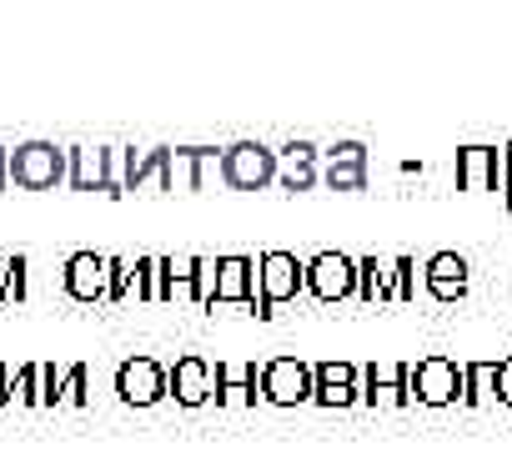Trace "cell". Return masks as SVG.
Listing matches in <instances>:
<instances>
[{
  "instance_id": "10",
  "label": "cell",
  "mask_w": 512,
  "mask_h": 452,
  "mask_svg": "<svg viewBox=\"0 0 512 452\" xmlns=\"http://www.w3.org/2000/svg\"><path fill=\"white\" fill-rule=\"evenodd\" d=\"M457 382H462V377H457V367H452L447 357H427V362L417 367V382H412V387H417L422 402L437 407V402H452V397H457Z\"/></svg>"
},
{
  "instance_id": "21",
  "label": "cell",
  "mask_w": 512,
  "mask_h": 452,
  "mask_svg": "<svg viewBox=\"0 0 512 452\" xmlns=\"http://www.w3.org/2000/svg\"><path fill=\"white\" fill-rule=\"evenodd\" d=\"M462 181H467V186H482V181H487V156H482V151H467V156H462Z\"/></svg>"
},
{
  "instance_id": "14",
  "label": "cell",
  "mask_w": 512,
  "mask_h": 452,
  "mask_svg": "<svg viewBox=\"0 0 512 452\" xmlns=\"http://www.w3.org/2000/svg\"><path fill=\"white\" fill-rule=\"evenodd\" d=\"M327 186L332 191H357L362 186V146H337L332 161H327Z\"/></svg>"
},
{
  "instance_id": "11",
  "label": "cell",
  "mask_w": 512,
  "mask_h": 452,
  "mask_svg": "<svg viewBox=\"0 0 512 452\" xmlns=\"http://www.w3.org/2000/svg\"><path fill=\"white\" fill-rule=\"evenodd\" d=\"M312 397L327 402V407H347V402L357 397L352 367H347V362H322V367H312Z\"/></svg>"
},
{
  "instance_id": "7",
  "label": "cell",
  "mask_w": 512,
  "mask_h": 452,
  "mask_svg": "<svg viewBox=\"0 0 512 452\" xmlns=\"http://www.w3.org/2000/svg\"><path fill=\"white\" fill-rule=\"evenodd\" d=\"M66 181H71L76 191H111V196H116V181H111V151H91V146L66 151Z\"/></svg>"
},
{
  "instance_id": "9",
  "label": "cell",
  "mask_w": 512,
  "mask_h": 452,
  "mask_svg": "<svg viewBox=\"0 0 512 452\" xmlns=\"http://www.w3.org/2000/svg\"><path fill=\"white\" fill-rule=\"evenodd\" d=\"M256 267L246 257H221L216 262V287H211V302H256V287H251Z\"/></svg>"
},
{
  "instance_id": "19",
  "label": "cell",
  "mask_w": 512,
  "mask_h": 452,
  "mask_svg": "<svg viewBox=\"0 0 512 452\" xmlns=\"http://www.w3.org/2000/svg\"><path fill=\"white\" fill-rule=\"evenodd\" d=\"M61 402H71V407L86 402V367H71V372L61 377Z\"/></svg>"
},
{
  "instance_id": "4",
  "label": "cell",
  "mask_w": 512,
  "mask_h": 452,
  "mask_svg": "<svg viewBox=\"0 0 512 452\" xmlns=\"http://www.w3.org/2000/svg\"><path fill=\"white\" fill-rule=\"evenodd\" d=\"M116 392H121V402H131V407H151V402H161V397L171 392V377H166L151 357H131V362L116 372Z\"/></svg>"
},
{
  "instance_id": "18",
  "label": "cell",
  "mask_w": 512,
  "mask_h": 452,
  "mask_svg": "<svg viewBox=\"0 0 512 452\" xmlns=\"http://www.w3.org/2000/svg\"><path fill=\"white\" fill-rule=\"evenodd\" d=\"M11 397H16V402H26V407H41V362H31V367H21V372H16Z\"/></svg>"
},
{
  "instance_id": "6",
  "label": "cell",
  "mask_w": 512,
  "mask_h": 452,
  "mask_svg": "<svg viewBox=\"0 0 512 452\" xmlns=\"http://www.w3.org/2000/svg\"><path fill=\"white\" fill-rule=\"evenodd\" d=\"M61 282H66V292H71L76 302H101V297H111V257L76 252V257L66 262Z\"/></svg>"
},
{
  "instance_id": "2",
  "label": "cell",
  "mask_w": 512,
  "mask_h": 452,
  "mask_svg": "<svg viewBox=\"0 0 512 452\" xmlns=\"http://www.w3.org/2000/svg\"><path fill=\"white\" fill-rule=\"evenodd\" d=\"M302 282H307V267L292 252H267L262 262H256V287H262V297H256V317H272V307L297 297Z\"/></svg>"
},
{
  "instance_id": "1",
  "label": "cell",
  "mask_w": 512,
  "mask_h": 452,
  "mask_svg": "<svg viewBox=\"0 0 512 452\" xmlns=\"http://www.w3.org/2000/svg\"><path fill=\"white\" fill-rule=\"evenodd\" d=\"M61 181H66V151H56L51 141H26L11 151V186L56 191Z\"/></svg>"
},
{
  "instance_id": "25",
  "label": "cell",
  "mask_w": 512,
  "mask_h": 452,
  "mask_svg": "<svg viewBox=\"0 0 512 452\" xmlns=\"http://www.w3.org/2000/svg\"><path fill=\"white\" fill-rule=\"evenodd\" d=\"M0 302H11V272H6V257H0Z\"/></svg>"
},
{
  "instance_id": "16",
  "label": "cell",
  "mask_w": 512,
  "mask_h": 452,
  "mask_svg": "<svg viewBox=\"0 0 512 452\" xmlns=\"http://www.w3.org/2000/svg\"><path fill=\"white\" fill-rule=\"evenodd\" d=\"M427 282H432V292H437V297H452V292H462V262H457V257H432V267H427Z\"/></svg>"
},
{
  "instance_id": "8",
  "label": "cell",
  "mask_w": 512,
  "mask_h": 452,
  "mask_svg": "<svg viewBox=\"0 0 512 452\" xmlns=\"http://www.w3.org/2000/svg\"><path fill=\"white\" fill-rule=\"evenodd\" d=\"M307 287H312L322 302H337V297H347V292L357 287V267H352L347 257H337V252H322V257H312V267H307Z\"/></svg>"
},
{
  "instance_id": "20",
  "label": "cell",
  "mask_w": 512,
  "mask_h": 452,
  "mask_svg": "<svg viewBox=\"0 0 512 452\" xmlns=\"http://www.w3.org/2000/svg\"><path fill=\"white\" fill-rule=\"evenodd\" d=\"M6 272H11V302H26V257L11 252L6 257Z\"/></svg>"
},
{
  "instance_id": "24",
  "label": "cell",
  "mask_w": 512,
  "mask_h": 452,
  "mask_svg": "<svg viewBox=\"0 0 512 452\" xmlns=\"http://www.w3.org/2000/svg\"><path fill=\"white\" fill-rule=\"evenodd\" d=\"M6 186H11V151L0 146V191H6Z\"/></svg>"
},
{
  "instance_id": "23",
  "label": "cell",
  "mask_w": 512,
  "mask_h": 452,
  "mask_svg": "<svg viewBox=\"0 0 512 452\" xmlns=\"http://www.w3.org/2000/svg\"><path fill=\"white\" fill-rule=\"evenodd\" d=\"M497 392H502V402H512V357L497 367Z\"/></svg>"
},
{
  "instance_id": "22",
  "label": "cell",
  "mask_w": 512,
  "mask_h": 452,
  "mask_svg": "<svg viewBox=\"0 0 512 452\" xmlns=\"http://www.w3.org/2000/svg\"><path fill=\"white\" fill-rule=\"evenodd\" d=\"M56 402H61V377H56V367L41 362V407H56Z\"/></svg>"
},
{
  "instance_id": "15",
  "label": "cell",
  "mask_w": 512,
  "mask_h": 452,
  "mask_svg": "<svg viewBox=\"0 0 512 452\" xmlns=\"http://www.w3.org/2000/svg\"><path fill=\"white\" fill-rule=\"evenodd\" d=\"M216 397L221 402H256V372L251 367H216Z\"/></svg>"
},
{
  "instance_id": "26",
  "label": "cell",
  "mask_w": 512,
  "mask_h": 452,
  "mask_svg": "<svg viewBox=\"0 0 512 452\" xmlns=\"http://www.w3.org/2000/svg\"><path fill=\"white\" fill-rule=\"evenodd\" d=\"M6 402H11V372L0 367V407H6Z\"/></svg>"
},
{
  "instance_id": "17",
  "label": "cell",
  "mask_w": 512,
  "mask_h": 452,
  "mask_svg": "<svg viewBox=\"0 0 512 452\" xmlns=\"http://www.w3.org/2000/svg\"><path fill=\"white\" fill-rule=\"evenodd\" d=\"M312 146H287V191H302V186H312Z\"/></svg>"
},
{
  "instance_id": "13",
  "label": "cell",
  "mask_w": 512,
  "mask_h": 452,
  "mask_svg": "<svg viewBox=\"0 0 512 452\" xmlns=\"http://www.w3.org/2000/svg\"><path fill=\"white\" fill-rule=\"evenodd\" d=\"M146 181H156L161 191H171V151H146V156H131L126 161V186L141 191Z\"/></svg>"
},
{
  "instance_id": "12",
  "label": "cell",
  "mask_w": 512,
  "mask_h": 452,
  "mask_svg": "<svg viewBox=\"0 0 512 452\" xmlns=\"http://www.w3.org/2000/svg\"><path fill=\"white\" fill-rule=\"evenodd\" d=\"M171 392H176V402L201 407V402L211 397V367H206L201 357H181L176 372H171Z\"/></svg>"
},
{
  "instance_id": "3",
  "label": "cell",
  "mask_w": 512,
  "mask_h": 452,
  "mask_svg": "<svg viewBox=\"0 0 512 452\" xmlns=\"http://www.w3.org/2000/svg\"><path fill=\"white\" fill-rule=\"evenodd\" d=\"M272 176H277V151L256 146V141H241L221 156V181L231 191H262Z\"/></svg>"
},
{
  "instance_id": "5",
  "label": "cell",
  "mask_w": 512,
  "mask_h": 452,
  "mask_svg": "<svg viewBox=\"0 0 512 452\" xmlns=\"http://www.w3.org/2000/svg\"><path fill=\"white\" fill-rule=\"evenodd\" d=\"M262 397L277 402V407L307 402V397H312V367L297 362V357H277V362H267V372H262Z\"/></svg>"
}]
</instances>
